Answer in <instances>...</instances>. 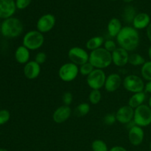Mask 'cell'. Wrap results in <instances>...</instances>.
Listing matches in <instances>:
<instances>
[{"mask_svg":"<svg viewBox=\"0 0 151 151\" xmlns=\"http://www.w3.org/2000/svg\"><path fill=\"white\" fill-rule=\"evenodd\" d=\"M116 122V115L114 114H108L104 116V123L107 125H113Z\"/></svg>","mask_w":151,"mask_h":151,"instance_id":"cell-34","label":"cell"},{"mask_svg":"<svg viewBox=\"0 0 151 151\" xmlns=\"http://www.w3.org/2000/svg\"><path fill=\"white\" fill-rule=\"evenodd\" d=\"M68 58L72 63L81 66L88 62L89 54L86 50L80 47H73L68 52Z\"/></svg>","mask_w":151,"mask_h":151,"instance_id":"cell-9","label":"cell"},{"mask_svg":"<svg viewBox=\"0 0 151 151\" xmlns=\"http://www.w3.org/2000/svg\"><path fill=\"white\" fill-rule=\"evenodd\" d=\"M122 83V78L117 73L110 74L106 77L104 88L108 92H114Z\"/></svg>","mask_w":151,"mask_h":151,"instance_id":"cell-16","label":"cell"},{"mask_svg":"<svg viewBox=\"0 0 151 151\" xmlns=\"http://www.w3.org/2000/svg\"><path fill=\"white\" fill-rule=\"evenodd\" d=\"M0 151H8L7 149H4V148H0Z\"/></svg>","mask_w":151,"mask_h":151,"instance_id":"cell-42","label":"cell"},{"mask_svg":"<svg viewBox=\"0 0 151 151\" xmlns=\"http://www.w3.org/2000/svg\"><path fill=\"white\" fill-rule=\"evenodd\" d=\"M122 84L125 90L134 94L144 91L145 86L142 78L135 75H129L125 77L122 81Z\"/></svg>","mask_w":151,"mask_h":151,"instance_id":"cell-6","label":"cell"},{"mask_svg":"<svg viewBox=\"0 0 151 151\" xmlns=\"http://www.w3.org/2000/svg\"><path fill=\"white\" fill-rule=\"evenodd\" d=\"M90 111V106L87 103H80L75 111V114L78 116H83L88 114Z\"/></svg>","mask_w":151,"mask_h":151,"instance_id":"cell-26","label":"cell"},{"mask_svg":"<svg viewBox=\"0 0 151 151\" xmlns=\"http://www.w3.org/2000/svg\"><path fill=\"white\" fill-rule=\"evenodd\" d=\"M123 1L126 3H129V2H131V1H133L134 0H123Z\"/></svg>","mask_w":151,"mask_h":151,"instance_id":"cell-41","label":"cell"},{"mask_svg":"<svg viewBox=\"0 0 151 151\" xmlns=\"http://www.w3.org/2000/svg\"><path fill=\"white\" fill-rule=\"evenodd\" d=\"M15 59L20 64H26L29 61L30 52L29 50L24 46H19L15 51Z\"/></svg>","mask_w":151,"mask_h":151,"instance_id":"cell-19","label":"cell"},{"mask_svg":"<svg viewBox=\"0 0 151 151\" xmlns=\"http://www.w3.org/2000/svg\"><path fill=\"white\" fill-rule=\"evenodd\" d=\"M44 38L43 33L39 31L30 30L27 32L23 37L22 44L26 48L30 50H37L41 48L44 43Z\"/></svg>","mask_w":151,"mask_h":151,"instance_id":"cell-4","label":"cell"},{"mask_svg":"<svg viewBox=\"0 0 151 151\" xmlns=\"http://www.w3.org/2000/svg\"><path fill=\"white\" fill-rule=\"evenodd\" d=\"M94 68L89 62L84 63V64L81 65L79 67V73L81 74L83 76L88 77L91 72L94 71Z\"/></svg>","mask_w":151,"mask_h":151,"instance_id":"cell-29","label":"cell"},{"mask_svg":"<svg viewBox=\"0 0 151 151\" xmlns=\"http://www.w3.org/2000/svg\"><path fill=\"white\" fill-rule=\"evenodd\" d=\"M146 34H147V38H148V40L151 43V23L150 24V25L147 27V29H146Z\"/></svg>","mask_w":151,"mask_h":151,"instance_id":"cell-38","label":"cell"},{"mask_svg":"<svg viewBox=\"0 0 151 151\" xmlns=\"http://www.w3.org/2000/svg\"><path fill=\"white\" fill-rule=\"evenodd\" d=\"M24 31V25L19 19L10 17L3 20L0 32L5 38H15L20 36Z\"/></svg>","mask_w":151,"mask_h":151,"instance_id":"cell-2","label":"cell"},{"mask_svg":"<svg viewBox=\"0 0 151 151\" xmlns=\"http://www.w3.org/2000/svg\"><path fill=\"white\" fill-rule=\"evenodd\" d=\"M150 23V17L147 13H139L136 15L132 24L133 27L139 30V29H147Z\"/></svg>","mask_w":151,"mask_h":151,"instance_id":"cell-18","label":"cell"},{"mask_svg":"<svg viewBox=\"0 0 151 151\" xmlns=\"http://www.w3.org/2000/svg\"><path fill=\"white\" fill-rule=\"evenodd\" d=\"M122 27H122V22H120V20L117 18H113L109 21V24H108V33L111 37L116 38Z\"/></svg>","mask_w":151,"mask_h":151,"instance_id":"cell-20","label":"cell"},{"mask_svg":"<svg viewBox=\"0 0 151 151\" xmlns=\"http://www.w3.org/2000/svg\"><path fill=\"white\" fill-rule=\"evenodd\" d=\"M72 114V109L69 106H60L55 110L52 114V119L55 123L61 124L69 119Z\"/></svg>","mask_w":151,"mask_h":151,"instance_id":"cell-15","label":"cell"},{"mask_svg":"<svg viewBox=\"0 0 151 151\" xmlns=\"http://www.w3.org/2000/svg\"><path fill=\"white\" fill-rule=\"evenodd\" d=\"M150 127H151V125H150Z\"/></svg>","mask_w":151,"mask_h":151,"instance_id":"cell-46","label":"cell"},{"mask_svg":"<svg viewBox=\"0 0 151 151\" xmlns=\"http://www.w3.org/2000/svg\"><path fill=\"white\" fill-rule=\"evenodd\" d=\"M141 75L143 79H145V81H151V60L146 61L142 66Z\"/></svg>","mask_w":151,"mask_h":151,"instance_id":"cell-25","label":"cell"},{"mask_svg":"<svg viewBox=\"0 0 151 151\" xmlns=\"http://www.w3.org/2000/svg\"><path fill=\"white\" fill-rule=\"evenodd\" d=\"M148 106H150V108L151 109V96H150V98H149V100H148Z\"/></svg>","mask_w":151,"mask_h":151,"instance_id":"cell-40","label":"cell"},{"mask_svg":"<svg viewBox=\"0 0 151 151\" xmlns=\"http://www.w3.org/2000/svg\"><path fill=\"white\" fill-rule=\"evenodd\" d=\"M47 55L44 52H39L36 54L35 57V61L38 63L39 65L44 64L46 61H47Z\"/></svg>","mask_w":151,"mask_h":151,"instance_id":"cell-32","label":"cell"},{"mask_svg":"<svg viewBox=\"0 0 151 151\" xmlns=\"http://www.w3.org/2000/svg\"><path fill=\"white\" fill-rule=\"evenodd\" d=\"M134 122L136 125L147 127L151 125V109L148 105L143 104L134 109Z\"/></svg>","mask_w":151,"mask_h":151,"instance_id":"cell-5","label":"cell"},{"mask_svg":"<svg viewBox=\"0 0 151 151\" xmlns=\"http://www.w3.org/2000/svg\"><path fill=\"white\" fill-rule=\"evenodd\" d=\"M144 91L145 93H149V94H151V81H147V83L145 84Z\"/></svg>","mask_w":151,"mask_h":151,"instance_id":"cell-37","label":"cell"},{"mask_svg":"<svg viewBox=\"0 0 151 151\" xmlns=\"http://www.w3.org/2000/svg\"><path fill=\"white\" fill-rule=\"evenodd\" d=\"M32 0H16V8L19 10H24L30 4Z\"/></svg>","mask_w":151,"mask_h":151,"instance_id":"cell-35","label":"cell"},{"mask_svg":"<svg viewBox=\"0 0 151 151\" xmlns=\"http://www.w3.org/2000/svg\"><path fill=\"white\" fill-rule=\"evenodd\" d=\"M24 75L29 80H34L39 76L41 73V65L35 60H29L24 66Z\"/></svg>","mask_w":151,"mask_h":151,"instance_id":"cell-17","label":"cell"},{"mask_svg":"<svg viewBox=\"0 0 151 151\" xmlns=\"http://www.w3.org/2000/svg\"><path fill=\"white\" fill-rule=\"evenodd\" d=\"M112 55V63L118 67H123L128 63L129 60V52L127 50L121 47H117L113 52Z\"/></svg>","mask_w":151,"mask_h":151,"instance_id":"cell-12","label":"cell"},{"mask_svg":"<svg viewBox=\"0 0 151 151\" xmlns=\"http://www.w3.org/2000/svg\"><path fill=\"white\" fill-rule=\"evenodd\" d=\"M150 150L151 151V142H150Z\"/></svg>","mask_w":151,"mask_h":151,"instance_id":"cell-43","label":"cell"},{"mask_svg":"<svg viewBox=\"0 0 151 151\" xmlns=\"http://www.w3.org/2000/svg\"><path fill=\"white\" fill-rule=\"evenodd\" d=\"M115 115L117 122L121 124L127 125L129 122H132L134 119V109L128 105L123 106L118 109Z\"/></svg>","mask_w":151,"mask_h":151,"instance_id":"cell-11","label":"cell"},{"mask_svg":"<svg viewBox=\"0 0 151 151\" xmlns=\"http://www.w3.org/2000/svg\"><path fill=\"white\" fill-rule=\"evenodd\" d=\"M110 1H116V0H110Z\"/></svg>","mask_w":151,"mask_h":151,"instance_id":"cell-45","label":"cell"},{"mask_svg":"<svg viewBox=\"0 0 151 151\" xmlns=\"http://www.w3.org/2000/svg\"><path fill=\"white\" fill-rule=\"evenodd\" d=\"M56 19L54 15L47 13L41 16L36 23V29L41 33H47L54 28Z\"/></svg>","mask_w":151,"mask_h":151,"instance_id":"cell-10","label":"cell"},{"mask_svg":"<svg viewBox=\"0 0 151 151\" xmlns=\"http://www.w3.org/2000/svg\"><path fill=\"white\" fill-rule=\"evenodd\" d=\"M62 101H63V105L65 106H69L72 104V101H73V95L71 92L67 91V92H65L63 94V97H62Z\"/></svg>","mask_w":151,"mask_h":151,"instance_id":"cell-33","label":"cell"},{"mask_svg":"<svg viewBox=\"0 0 151 151\" xmlns=\"http://www.w3.org/2000/svg\"><path fill=\"white\" fill-rule=\"evenodd\" d=\"M109 151H128L125 147L122 146H114L111 148L109 149Z\"/></svg>","mask_w":151,"mask_h":151,"instance_id":"cell-36","label":"cell"},{"mask_svg":"<svg viewBox=\"0 0 151 151\" xmlns=\"http://www.w3.org/2000/svg\"><path fill=\"white\" fill-rule=\"evenodd\" d=\"M117 46H116V43L113 40H107V41H105L104 44H103V48L106 49L108 52L112 53L116 48H117Z\"/></svg>","mask_w":151,"mask_h":151,"instance_id":"cell-31","label":"cell"},{"mask_svg":"<svg viewBox=\"0 0 151 151\" xmlns=\"http://www.w3.org/2000/svg\"><path fill=\"white\" fill-rule=\"evenodd\" d=\"M145 138L144 130L142 127L134 125L128 131V139L130 143L134 146H139L143 142Z\"/></svg>","mask_w":151,"mask_h":151,"instance_id":"cell-14","label":"cell"},{"mask_svg":"<svg viewBox=\"0 0 151 151\" xmlns=\"http://www.w3.org/2000/svg\"><path fill=\"white\" fill-rule=\"evenodd\" d=\"M102 99V94L100 90L93 89L88 95V100L92 105H97L100 102Z\"/></svg>","mask_w":151,"mask_h":151,"instance_id":"cell-28","label":"cell"},{"mask_svg":"<svg viewBox=\"0 0 151 151\" xmlns=\"http://www.w3.org/2000/svg\"><path fill=\"white\" fill-rule=\"evenodd\" d=\"M92 151H109L107 144L102 139H95L91 143Z\"/></svg>","mask_w":151,"mask_h":151,"instance_id":"cell-27","label":"cell"},{"mask_svg":"<svg viewBox=\"0 0 151 151\" xmlns=\"http://www.w3.org/2000/svg\"><path fill=\"white\" fill-rule=\"evenodd\" d=\"M88 62L94 66V69L103 70L112 63L111 53L103 47L99 48L89 53Z\"/></svg>","mask_w":151,"mask_h":151,"instance_id":"cell-3","label":"cell"},{"mask_svg":"<svg viewBox=\"0 0 151 151\" xmlns=\"http://www.w3.org/2000/svg\"><path fill=\"white\" fill-rule=\"evenodd\" d=\"M147 53H148V57L149 58H150V60H151V45L148 48V52H147Z\"/></svg>","mask_w":151,"mask_h":151,"instance_id":"cell-39","label":"cell"},{"mask_svg":"<svg viewBox=\"0 0 151 151\" xmlns=\"http://www.w3.org/2000/svg\"><path fill=\"white\" fill-rule=\"evenodd\" d=\"M106 77L107 76L103 69H94V71L87 77V84L91 90H100L104 87Z\"/></svg>","mask_w":151,"mask_h":151,"instance_id":"cell-8","label":"cell"},{"mask_svg":"<svg viewBox=\"0 0 151 151\" xmlns=\"http://www.w3.org/2000/svg\"><path fill=\"white\" fill-rule=\"evenodd\" d=\"M16 9L14 0H0V19L13 17Z\"/></svg>","mask_w":151,"mask_h":151,"instance_id":"cell-13","label":"cell"},{"mask_svg":"<svg viewBox=\"0 0 151 151\" xmlns=\"http://www.w3.org/2000/svg\"><path fill=\"white\" fill-rule=\"evenodd\" d=\"M1 22H0V29H1Z\"/></svg>","mask_w":151,"mask_h":151,"instance_id":"cell-44","label":"cell"},{"mask_svg":"<svg viewBox=\"0 0 151 151\" xmlns=\"http://www.w3.org/2000/svg\"><path fill=\"white\" fill-rule=\"evenodd\" d=\"M146 100V93L145 91L135 93L128 100V106L134 109H136L139 106L144 104Z\"/></svg>","mask_w":151,"mask_h":151,"instance_id":"cell-21","label":"cell"},{"mask_svg":"<svg viewBox=\"0 0 151 151\" xmlns=\"http://www.w3.org/2000/svg\"><path fill=\"white\" fill-rule=\"evenodd\" d=\"M136 15H137V13H136L135 8L133 6L128 5L124 9L123 13H122V18L127 23H132Z\"/></svg>","mask_w":151,"mask_h":151,"instance_id":"cell-23","label":"cell"},{"mask_svg":"<svg viewBox=\"0 0 151 151\" xmlns=\"http://www.w3.org/2000/svg\"><path fill=\"white\" fill-rule=\"evenodd\" d=\"M145 59L141 55L138 53H132L129 55V60L128 63L134 66H142L145 63Z\"/></svg>","mask_w":151,"mask_h":151,"instance_id":"cell-24","label":"cell"},{"mask_svg":"<svg viewBox=\"0 0 151 151\" xmlns=\"http://www.w3.org/2000/svg\"><path fill=\"white\" fill-rule=\"evenodd\" d=\"M10 119V113L7 109L0 110V126L7 123Z\"/></svg>","mask_w":151,"mask_h":151,"instance_id":"cell-30","label":"cell"},{"mask_svg":"<svg viewBox=\"0 0 151 151\" xmlns=\"http://www.w3.org/2000/svg\"><path fill=\"white\" fill-rule=\"evenodd\" d=\"M79 67L72 62L62 65L58 70V76L63 82H72L78 77Z\"/></svg>","mask_w":151,"mask_h":151,"instance_id":"cell-7","label":"cell"},{"mask_svg":"<svg viewBox=\"0 0 151 151\" xmlns=\"http://www.w3.org/2000/svg\"><path fill=\"white\" fill-rule=\"evenodd\" d=\"M116 39L119 47L127 50L128 52L137 50L140 43L138 30L131 26L123 27Z\"/></svg>","mask_w":151,"mask_h":151,"instance_id":"cell-1","label":"cell"},{"mask_svg":"<svg viewBox=\"0 0 151 151\" xmlns=\"http://www.w3.org/2000/svg\"><path fill=\"white\" fill-rule=\"evenodd\" d=\"M105 42L104 38L102 36H94L92 38H89L87 41L86 44V47L87 50H90V51H94V50H97L99 48H101L102 46H103Z\"/></svg>","mask_w":151,"mask_h":151,"instance_id":"cell-22","label":"cell"}]
</instances>
